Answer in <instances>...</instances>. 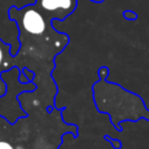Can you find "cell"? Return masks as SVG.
<instances>
[{
    "mask_svg": "<svg viewBox=\"0 0 149 149\" xmlns=\"http://www.w3.org/2000/svg\"><path fill=\"white\" fill-rule=\"evenodd\" d=\"M90 1H92V2H94V3H101V2H104L105 0H90Z\"/></svg>",
    "mask_w": 149,
    "mask_h": 149,
    "instance_id": "cell-7",
    "label": "cell"
},
{
    "mask_svg": "<svg viewBox=\"0 0 149 149\" xmlns=\"http://www.w3.org/2000/svg\"><path fill=\"white\" fill-rule=\"evenodd\" d=\"M34 5L51 20L63 21L76 10L78 0H35Z\"/></svg>",
    "mask_w": 149,
    "mask_h": 149,
    "instance_id": "cell-2",
    "label": "cell"
},
{
    "mask_svg": "<svg viewBox=\"0 0 149 149\" xmlns=\"http://www.w3.org/2000/svg\"><path fill=\"white\" fill-rule=\"evenodd\" d=\"M104 139H105L107 142H109V144H112V147H113L114 149H121V141H119V140H116V139H113V137H111V136H108V135H105Z\"/></svg>",
    "mask_w": 149,
    "mask_h": 149,
    "instance_id": "cell-5",
    "label": "cell"
},
{
    "mask_svg": "<svg viewBox=\"0 0 149 149\" xmlns=\"http://www.w3.org/2000/svg\"><path fill=\"white\" fill-rule=\"evenodd\" d=\"M109 74V69L107 66H101L99 70H98V76H99V79H107Z\"/></svg>",
    "mask_w": 149,
    "mask_h": 149,
    "instance_id": "cell-6",
    "label": "cell"
},
{
    "mask_svg": "<svg viewBox=\"0 0 149 149\" xmlns=\"http://www.w3.org/2000/svg\"><path fill=\"white\" fill-rule=\"evenodd\" d=\"M65 109L40 108L14 123L0 115V149H58L64 134L78 137V126L62 119Z\"/></svg>",
    "mask_w": 149,
    "mask_h": 149,
    "instance_id": "cell-1",
    "label": "cell"
},
{
    "mask_svg": "<svg viewBox=\"0 0 149 149\" xmlns=\"http://www.w3.org/2000/svg\"><path fill=\"white\" fill-rule=\"evenodd\" d=\"M12 45L0 38V81L2 80L1 73L14 68V56L10 54Z\"/></svg>",
    "mask_w": 149,
    "mask_h": 149,
    "instance_id": "cell-3",
    "label": "cell"
},
{
    "mask_svg": "<svg viewBox=\"0 0 149 149\" xmlns=\"http://www.w3.org/2000/svg\"><path fill=\"white\" fill-rule=\"evenodd\" d=\"M122 16H123V19H126V20H128V21H135V20H137V17H139L137 13L134 12V10H130V9L123 10V12H122Z\"/></svg>",
    "mask_w": 149,
    "mask_h": 149,
    "instance_id": "cell-4",
    "label": "cell"
}]
</instances>
